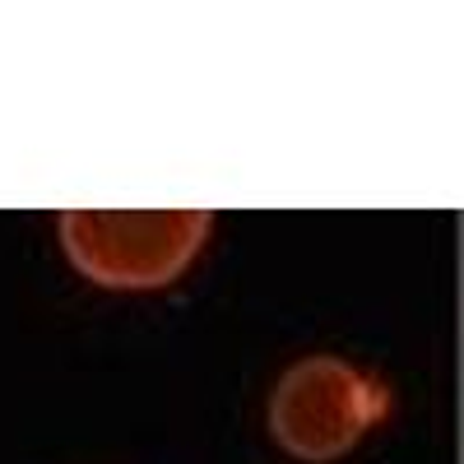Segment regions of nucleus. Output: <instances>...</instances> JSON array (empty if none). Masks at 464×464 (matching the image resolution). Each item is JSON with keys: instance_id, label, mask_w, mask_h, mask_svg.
I'll return each instance as SVG.
<instances>
[{"instance_id": "1", "label": "nucleus", "mask_w": 464, "mask_h": 464, "mask_svg": "<svg viewBox=\"0 0 464 464\" xmlns=\"http://www.w3.org/2000/svg\"><path fill=\"white\" fill-rule=\"evenodd\" d=\"M70 265L98 288L149 293L172 284L196 260L205 209H70L56 218Z\"/></svg>"}, {"instance_id": "2", "label": "nucleus", "mask_w": 464, "mask_h": 464, "mask_svg": "<svg viewBox=\"0 0 464 464\" xmlns=\"http://www.w3.org/2000/svg\"><path fill=\"white\" fill-rule=\"evenodd\" d=\"M385 391L353 362L312 353L293 362L269 400V432L306 464H325L353 450L385 413Z\"/></svg>"}]
</instances>
